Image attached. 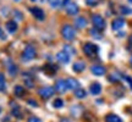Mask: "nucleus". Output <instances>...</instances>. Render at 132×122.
<instances>
[{
  "mask_svg": "<svg viewBox=\"0 0 132 122\" xmlns=\"http://www.w3.org/2000/svg\"><path fill=\"white\" fill-rule=\"evenodd\" d=\"M31 14L34 16V19H37L38 21H43L44 17H45V14H44V11H43L40 7H37V6H34V7H31Z\"/></svg>",
  "mask_w": 132,
  "mask_h": 122,
  "instance_id": "nucleus-6",
  "label": "nucleus"
},
{
  "mask_svg": "<svg viewBox=\"0 0 132 122\" xmlns=\"http://www.w3.org/2000/svg\"><path fill=\"white\" fill-rule=\"evenodd\" d=\"M128 3H131V4H132V0H128Z\"/></svg>",
  "mask_w": 132,
  "mask_h": 122,
  "instance_id": "nucleus-40",
  "label": "nucleus"
},
{
  "mask_svg": "<svg viewBox=\"0 0 132 122\" xmlns=\"http://www.w3.org/2000/svg\"><path fill=\"white\" fill-rule=\"evenodd\" d=\"M66 85H67V89L76 90L77 88H80V83H78V81L75 80V78H67V80H66Z\"/></svg>",
  "mask_w": 132,
  "mask_h": 122,
  "instance_id": "nucleus-12",
  "label": "nucleus"
},
{
  "mask_svg": "<svg viewBox=\"0 0 132 122\" xmlns=\"http://www.w3.org/2000/svg\"><path fill=\"white\" fill-rule=\"evenodd\" d=\"M5 27H6V31L9 33H15L17 31V23L15 21H7L6 24H5Z\"/></svg>",
  "mask_w": 132,
  "mask_h": 122,
  "instance_id": "nucleus-13",
  "label": "nucleus"
},
{
  "mask_svg": "<svg viewBox=\"0 0 132 122\" xmlns=\"http://www.w3.org/2000/svg\"><path fill=\"white\" fill-rule=\"evenodd\" d=\"M14 93H15V95H16V97H19V98L23 97V94H24L23 87H22V85H16V87H15V89H14Z\"/></svg>",
  "mask_w": 132,
  "mask_h": 122,
  "instance_id": "nucleus-19",
  "label": "nucleus"
},
{
  "mask_svg": "<svg viewBox=\"0 0 132 122\" xmlns=\"http://www.w3.org/2000/svg\"><path fill=\"white\" fill-rule=\"evenodd\" d=\"M65 10L69 15H76L78 12V6L75 3H67L65 5Z\"/></svg>",
  "mask_w": 132,
  "mask_h": 122,
  "instance_id": "nucleus-7",
  "label": "nucleus"
},
{
  "mask_svg": "<svg viewBox=\"0 0 132 122\" xmlns=\"http://www.w3.org/2000/svg\"><path fill=\"white\" fill-rule=\"evenodd\" d=\"M92 23L94 24L95 29L103 31L105 28V21L100 15H92Z\"/></svg>",
  "mask_w": 132,
  "mask_h": 122,
  "instance_id": "nucleus-3",
  "label": "nucleus"
},
{
  "mask_svg": "<svg viewBox=\"0 0 132 122\" xmlns=\"http://www.w3.org/2000/svg\"><path fill=\"white\" fill-rule=\"evenodd\" d=\"M83 51L87 56H93L94 54L99 51V48L94 44H92V43H86L85 47H83Z\"/></svg>",
  "mask_w": 132,
  "mask_h": 122,
  "instance_id": "nucleus-4",
  "label": "nucleus"
},
{
  "mask_svg": "<svg viewBox=\"0 0 132 122\" xmlns=\"http://www.w3.org/2000/svg\"><path fill=\"white\" fill-rule=\"evenodd\" d=\"M61 36H62V38H64L65 40L71 42V40H73V39H75L76 32H75V29L72 28L70 24H64V26H62V28H61Z\"/></svg>",
  "mask_w": 132,
  "mask_h": 122,
  "instance_id": "nucleus-1",
  "label": "nucleus"
},
{
  "mask_svg": "<svg viewBox=\"0 0 132 122\" xmlns=\"http://www.w3.org/2000/svg\"><path fill=\"white\" fill-rule=\"evenodd\" d=\"M75 97L77 99H85L87 97V93H86V90L83 88H77L75 90Z\"/></svg>",
  "mask_w": 132,
  "mask_h": 122,
  "instance_id": "nucleus-18",
  "label": "nucleus"
},
{
  "mask_svg": "<svg viewBox=\"0 0 132 122\" xmlns=\"http://www.w3.org/2000/svg\"><path fill=\"white\" fill-rule=\"evenodd\" d=\"M90 71H92V73L95 76H103L105 75V67L100 65H93L90 67Z\"/></svg>",
  "mask_w": 132,
  "mask_h": 122,
  "instance_id": "nucleus-11",
  "label": "nucleus"
},
{
  "mask_svg": "<svg viewBox=\"0 0 132 122\" xmlns=\"http://www.w3.org/2000/svg\"><path fill=\"white\" fill-rule=\"evenodd\" d=\"M34 56H36V49L32 45H27L22 51V54H21L22 61H31L34 59Z\"/></svg>",
  "mask_w": 132,
  "mask_h": 122,
  "instance_id": "nucleus-2",
  "label": "nucleus"
},
{
  "mask_svg": "<svg viewBox=\"0 0 132 122\" xmlns=\"http://www.w3.org/2000/svg\"><path fill=\"white\" fill-rule=\"evenodd\" d=\"M86 4L88 6H95L98 4V0H86Z\"/></svg>",
  "mask_w": 132,
  "mask_h": 122,
  "instance_id": "nucleus-28",
  "label": "nucleus"
},
{
  "mask_svg": "<svg viewBox=\"0 0 132 122\" xmlns=\"http://www.w3.org/2000/svg\"><path fill=\"white\" fill-rule=\"evenodd\" d=\"M7 70H9L10 75H15V73L17 72V67H16L14 64H11V62H10L9 66H7Z\"/></svg>",
  "mask_w": 132,
  "mask_h": 122,
  "instance_id": "nucleus-25",
  "label": "nucleus"
},
{
  "mask_svg": "<svg viewBox=\"0 0 132 122\" xmlns=\"http://www.w3.org/2000/svg\"><path fill=\"white\" fill-rule=\"evenodd\" d=\"M54 89L56 90L57 93H65L66 89H67V85H66V81H64V80L56 81V83H55V88H54Z\"/></svg>",
  "mask_w": 132,
  "mask_h": 122,
  "instance_id": "nucleus-10",
  "label": "nucleus"
},
{
  "mask_svg": "<svg viewBox=\"0 0 132 122\" xmlns=\"http://www.w3.org/2000/svg\"><path fill=\"white\" fill-rule=\"evenodd\" d=\"M0 112H1V108H0Z\"/></svg>",
  "mask_w": 132,
  "mask_h": 122,
  "instance_id": "nucleus-41",
  "label": "nucleus"
},
{
  "mask_svg": "<svg viewBox=\"0 0 132 122\" xmlns=\"http://www.w3.org/2000/svg\"><path fill=\"white\" fill-rule=\"evenodd\" d=\"M6 38V36H5V33L3 32V28L0 27V39H5Z\"/></svg>",
  "mask_w": 132,
  "mask_h": 122,
  "instance_id": "nucleus-34",
  "label": "nucleus"
},
{
  "mask_svg": "<svg viewBox=\"0 0 132 122\" xmlns=\"http://www.w3.org/2000/svg\"><path fill=\"white\" fill-rule=\"evenodd\" d=\"M6 88V83H5V77L3 73H0V92H4Z\"/></svg>",
  "mask_w": 132,
  "mask_h": 122,
  "instance_id": "nucleus-21",
  "label": "nucleus"
},
{
  "mask_svg": "<svg viewBox=\"0 0 132 122\" xmlns=\"http://www.w3.org/2000/svg\"><path fill=\"white\" fill-rule=\"evenodd\" d=\"M90 93L93 94V95H99L100 92H102V85L99 84V83H93V84L90 85Z\"/></svg>",
  "mask_w": 132,
  "mask_h": 122,
  "instance_id": "nucleus-15",
  "label": "nucleus"
},
{
  "mask_svg": "<svg viewBox=\"0 0 132 122\" xmlns=\"http://www.w3.org/2000/svg\"><path fill=\"white\" fill-rule=\"evenodd\" d=\"M28 122H42V120L40 118L36 117V116H32V117L28 118Z\"/></svg>",
  "mask_w": 132,
  "mask_h": 122,
  "instance_id": "nucleus-33",
  "label": "nucleus"
},
{
  "mask_svg": "<svg viewBox=\"0 0 132 122\" xmlns=\"http://www.w3.org/2000/svg\"><path fill=\"white\" fill-rule=\"evenodd\" d=\"M89 34L92 36L93 38H95V39H102V34L99 33L98 29H95V28H92L89 31Z\"/></svg>",
  "mask_w": 132,
  "mask_h": 122,
  "instance_id": "nucleus-20",
  "label": "nucleus"
},
{
  "mask_svg": "<svg viewBox=\"0 0 132 122\" xmlns=\"http://www.w3.org/2000/svg\"><path fill=\"white\" fill-rule=\"evenodd\" d=\"M27 103H28V104H31V105H32L33 108H37V106H38V105H37V103H36V101H33V100H28Z\"/></svg>",
  "mask_w": 132,
  "mask_h": 122,
  "instance_id": "nucleus-35",
  "label": "nucleus"
},
{
  "mask_svg": "<svg viewBox=\"0 0 132 122\" xmlns=\"http://www.w3.org/2000/svg\"><path fill=\"white\" fill-rule=\"evenodd\" d=\"M125 26V20L121 19V17H118V19H115L111 22V28L114 31H119V29H121Z\"/></svg>",
  "mask_w": 132,
  "mask_h": 122,
  "instance_id": "nucleus-8",
  "label": "nucleus"
},
{
  "mask_svg": "<svg viewBox=\"0 0 132 122\" xmlns=\"http://www.w3.org/2000/svg\"><path fill=\"white\" fill-rule=\"evenodd\" d=\"M64 51L67 53L70 56L75 54V50H73V49H72V47H70V45H65V47H64Z\"/></svg>",
  "mask_w": 132,
  "mask_h": 122,
  "instance_id": "nucleus-27",
  "label": "nucleus"
},
{
  "mask_svg": "<svg viewBox=\"0 0 132 122\" xmlns=\"http://www.w3.org/2000/svg\"><path fill=\"white\" fill-rule=\"evenodd\" d=\"M12 115H15L16 117H19V118H21V117H22V116H21V112H20V111H19V108H17V109L15 108L14 110H12Z\"/></svg>",
  "mask_w": 132,
  "mask_h": 122,
  "instance_id": "nucleus-30",
  "label": "nucleus"
},
{
  "mask_svg": "<svg viewBox=\"0 0 132 122\" xmlns=\"http://www.w3.org/2000/svg\"><path fill=\"white\" fill-rule=\"evenodd\" d=\"M105 121L106 122H122V120L119 117L118 115L109 114V115H106V117H105Z\"/></svg>",
  "mask_w": 132,
  "mask_h": 122,
  "instance_id": "nucleus-17",
  "label": "nucleus"
},
{
  "mask_svg": "<svg viewBox=\"0 0 132 122\" xmlns=\"http://www.w3.org/2000/svg\"><path fill=\"white\" fill-rule=\"evenodd\" d=\"M75 26L76 28H85L86 26H87V20L85 19V17H77V19H75Z\"/></svg>",
  "mask_w": 132,
  "mask_h": 122,
  "instance_id": "nucleus-14",
  "label": "nucleus"
},
{
  "mask_svg": "<svg viewBox=\"0 0 132 122\" xmlns=\"http://www.w3.org/2000/svg\"><path fill=\"white\" fill-rule=\"evenodd\" d=\"M123 78H125V81H126V82L128 83V85H130V88L132 89V78L130 77V76H125Z\"/></svg>",
  "mask_w": 132,
  "mask_h": 122,
  "instance_id": "nucleus-32",
  "label": "nucleus"
},
{
  "mask_svg": "<svg viewBox=\"0 0 132 122\" xmlns=\"http://www.w3.org/2000/svg\"><path fill=\"white\" fill-rule=\"evenodd\" d=\"M24 83L27 84V87H28V88H32V87H33V82L29 80L28 77H27V78H24Z\"/></svg>",
  "mask_w": 132,
  "mask_h": 122,
  "instance_id": "nucleus-31",
  "label": "nucleus"
},
{
  "mask_svg": "<svg viewBox=\"0 0 132 122\" xmlns=\"http://www.w3.org/2000/svg\"><path fill=\"white\" fill-rule=\"evenodd\" d=\"M56 60L60 61L61 64H69V62H70V55H69L67 53H65L64 50H62V51H59L56 54Z\"/></svg>",
  "mask_w": 132,
  "mask_h": 122,
  "instance_id": "nucleus-9",
  "label": "nucleus"
},
{
  "mask_svg": "<svg viewBox=\"0 0 132 122\" xmlns=\"http://www.w3.org/2000/svg\"><path fill=\"white\" fill-rule=\"evenodd\" d=\"M130 64H131V66H132V55H131V57H130Z\"/></svg>",
  "mask_w": 132,
  "mask_h": 122,
  "instance_id": "nucleus-37",
  "label": "nucleus"
},
{
  "mask_svg": "<svg viewBox=\"0 0 132 122\" xmlns=\"http://www.w3.org/2000/svg\"><path fill=\"white\" fill-rule=\"evenodd\" d=\"M109 80L111 81V82H118V81L120 80V77H118V75H115V73H113V75H110V77H109Z\"/></svg>",
  "mask_w": 132,
  "mask_h": 122,
  "instance_id": "nucleus-29",
  "label": "nucleus"
},
{
  "mask_svg": "<svg viewBox=\"0 0 132 122\" xmlns=\"http://www.w3.org/2000/svg\"><path fill=\"white\" fill-rule=\"evenodd\" d=\"M128 47H132V36H130L128 38Z\"/></svg>",
  "mask_w": 132,
  "mask_h": 122,
  "instance_id": "nucleus-36",
  "label": "nucleus"
},
{
  "mask_svg": "<svg viewBox=\"0 0 132 122\" xmlns=\"http://www.w3.org/2000/svg\"><path fill=\"white\" fill-rule=\"evenodd\" d=\"M54 92H55V89H54L53 87H49V85H47V87H42L40 89L38 90L39 95L44 99H48V98H50V97H53Z\"/></svg>",
  "mask_w": 132,
  "mask_h": 122,
  "instance_id": "nucleus-5",
  "label": "nucleus"
},
{
  "mask_svg": "<svg viewBox=\"0 0 132 122\" xmlns=\"http://www.w3.org/2000/svg\"><path fill=\"white\" fill-rule=\"evenodd\" d=\"M48 3H49V5H50L52 7L56 9V7H59V6L61 5V0H48Z\"/></svg>",
  "mask_w": 132,
  "mask_h": 122,
  "instance_id": "nucleus-22",
  "label": "nucleus"
},
{
  "mask_svg": "<svg viewBox=\"0 0 132 122\" xmlns=\"http://www.w3.org/2000/svg\"><path fill=\"white\" fill-rule=\"evenodd\" d=\"M120 11H121V14L123 15H131L132 14V9H130L128 6H120Z\"/></svg>",
  "mask_w": 132,
  "mask_h": 122,
  "instance_id": "nucleus-23",
  "label": "nucleus"
},
{
  "mask_svg": "<svg viewBox=\"0 0 132 122\" xmlns=\"http://www.w3.org/2000/svg\"><path fill=\"white\" fill-rule=\"evenodd\" d=\"M86 68V64L83 61H77L73 64V71L75 72H82Z\"/></svg>",
  "mask_w": 132,
  "mask_h": 122,
  "instance_id": "nucleus-16",
  "label": "nucleus"
},
{
  "mask_svg": "<svg viewBox=\"0 0 132 122\" xmlns=\"http://www.w3.org/2000/svg\"><path fill=\"white\" fill-rule=\"evenodd\" d=\"M32 1H36V0H32Z\"/></svg>",
  "mask_w": 132,
  "mask_h": 122,
  "instance_id": "nucleus-42",
  "label": "nucleus"
},
{
  "mask_svg": "<svg viewBox=\"0 0 132 122\" xmlns=\"http://www.w3.org/2000/svg\"><path fill=\"white\" fill-rule=\"evenodd\" d=\"M67 1H69V0H64V4L66 5V3H67Z\"/></svg>",
  "mask_w": 132,
  "mask_h": 122,
  "instance_id": "nucleus-38",
  "label": "nucleus"
},
{
  "mask_svg": "<svg viewBox=\"0 0 132 122\" xmlns=\"http://www.w3.org/2000/svg\"><path fill=\"white\" fill-rule=\"evenodd\" d=\"M12 1H15V3H19L20 0H12Z\"/></svg>",
  "mask_w": 132,
  "mask_h": 122,
  "instance_id": "nucleus-39",
  "label": "nucleus"
},
{
  "mask_svg": "<svg viewBox=\"0 0 132 122\" xmlns=\"http://www.w3.org/2000/svg\"><path fill=\"white\" fill-rule=\"evenodd\" d=\"M12 15H14V17L16 20H19V21H22L23 20V16H22V14L20 12L19 10H15L14 12H12Z\"/></svg>",
  "mask_w": 132,
  "mask_h": 122,
  "instance_id": "nucleus-26",
  "label": "nucleus"
},
{
  "mask_svg": "<svg viewBox=\"0 0 132 122\" xmlns=\"http://www.w3.org/2000/svg\"><path fill=\"white\" fill-rule=\"evenodd\" d=\"M53 105H54V108H56V109H60V108H62L64 106V101H62L61 99H55L54 100V103H53Z\"/></svg>",
  "mask_w": 132,
  "mask_h": 122,
  "instance_id": "nucleus-24",
  "label": "nucleus"
}]
</instances>
